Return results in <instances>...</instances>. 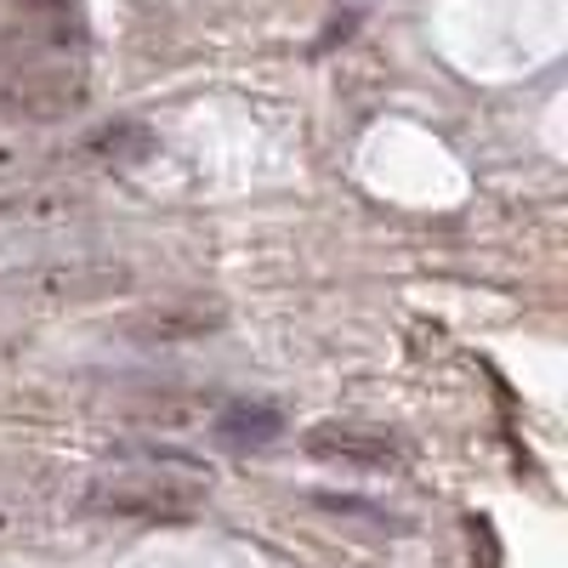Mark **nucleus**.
<instances>
[{
  "mask_svg": "<svg viewBox=\"0 0 568 568\" xmlns=\"http://www.w3.org/2000/svg\"><path fill=\"white\" fill-rule=\"evenodd\" d=\"M80 506L98 517H125V524H176V517H194L205 506V478L194 466L160 455V460L91 478Z\"/></svg>",
  "mask_w": 568,
  "mask_h": 568,
  "instance_id": "nucleus-1",
  "label": "nucleus"
},
{
  "mask_svg": "<svg viewBox=\"0 0 568 568\" xmlns=\"http://www.w3.org/2000/svg\"><path fill=\"white\" fill-rule=\"evenodd\" d=\"M85 69L69 58V40H12V69L0 80V114L12 125H58L85 109Z\"/></svg>",
  "mask_w": 568,
  "mask_h": 568,
  "instance_id": "nucleus-2",
  "label": "nucleus"
},
{
  "mask_svg": "<svg viewBox=\"0 0 568 568\" xmlns=\"http://www.w3.org/2000/svg\"><path fill=\"white\" fill-rule=\"evenodd\" d=\"M131 284V267L103 262V256H52V262H29L0 273V296L34 307V313H63V307H91L109 302L114 291Z\"/></svg>",
  "mask_w": 568,
  "mask_h": 568,
  "instance_id": "nucleus-3",
  "label": "nucleus"
},
{
  "mask_svg": "<svg viewBox=\"0 0 568 568\" xmlns=\"http://www.w3.org/2000/svg\"><path fill=\"white\" fill-rule=\"evenodd\" d=\"M91 200L69 182H23L0 194V240L7 245H34V240H63L85 222Z\"/></svg>",
  "mask_w": 568,
  "mask_h": 568,
  "instance_id": "nucleus-4",
  "label": "nucleus"
},
{
  "mask_svg": "<svg viewBox=\"0 0 568 568\" xmlns=\"http://www.w3.org/2000/svg\"><path fill=\"white\" fill-rule=\"evenodd\" d=\"M307 455L342 460V466H364V471H393L398 466V444L387 433H364V426H313V433H307Z\"/></svg>",
  "mask_w": 568,
  "mask_h": 568,
  "instance_id": "nucleus-5",
  "label": "nucleus"
},
{
  "mask_svg": "<svg viewBox=\"0 0 568 568\" xmlns=\"http://www.w3.org/2000/svg\"><path fill=\"white\" fill-rule=\"evenodd\" d=\"M216 324H222V307L216 302H171V307L136 313L125 329H131L136 342H149V347H165V342H200V336H211Z\"/></svg>",
  "mask_w": 568,
  "mask_h": 568,
  "instance_id": "nucleus-6",
  "label": "nucleus"
},
{
  "mask_svg": "<svg viewBox=\"0 0 568 568\" xmlns=\"http://www.w3.org/2000/svg\"><path fill=\"white\" fill-rule=\"evenodd\" d=\"M284 438V415L262 398H233L216 409V444L227 449H267Z\"/></svg>",
  "mask_w": 568,
  "mask_h": 568,
  "instance_id": "nucleus-7",
  "label": "nucleus"
},
{
  "mask_svg": "<svg viewBox=\"0 0 568 568\" xmlns=\"http://www.w3.org/2000/svg\"><path fill=\"white\" fill-rule=\"evenodd\" d=\"M40 529H45L40 506H34L23 489L0 484V546H23V540H34Z\"/></svg>",
  "mask_w": 568,
  "mask_h": 568,
  "instance_id": "nucleus-8",
  "label": "nucleus"
},
{
  "mask_svg": "<svg viewBox=\"0 0 568 568\" xmlns=\"http://www.w3.org/2000/svg\"><path fill=\"white\" fill-rule=\"evenodd\" d=\"M85 149H91V154H98V160H114V165H131V160H142V154H149V149H154V142H149V131H142L136 120H120V125H103L98 136H91V142H85Z\"/></svg>",
  "mask_w": 568,
  "mask_h": 568,
  "instance_id": "nucleus-9",
  "label": "nucleus"
},
{
  "mask_svg": "<svg viewBox=\"0 0 568 568\" xmlns=\"http://www.w3.org/2000/svg\"><path fill=\"white\" fill-rule=\"evenodd\" d=\"M23 165H29V149H23V136L0 131V176H7V171H23Z\"/></svg>",
  "mask_w": 568,
  "mask_h": 568,
  "instance_id": "nucleus-10",
  "label": "nucleus"
},
{
  "mask_svg": "<svg viewBox=\"0 0 568 568\" xmlns=\"http://www.w3.org/2000/svg\"><path fill=\"white\" fill-rule=\"evenodd\" d=\"M18 7H29V12H63L69 0H18Z\"/></svg>",
  "mask_w": 568,
  "mask_h": 568,
  "instance_id": "nucleus-11",
  "label": "nucleus"
}]
</instances>
